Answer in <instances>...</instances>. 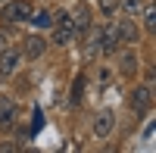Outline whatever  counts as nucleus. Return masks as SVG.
I'll use <instances>...</instances> for the list:
<instances>
[{
	"mask_svg": "<svg viewBox=\"0 0 156 153\" xmlns=\"http://www.w3.org/2000/svg\"><path fill=\"white\" fill-rule=\"evenodd\" d=\"M59 19H53V44H69L75 37V19L69 16V12H56Z\"/></svg>",
	"mask_w": 156,
	"mask_h": 153,
	"instance_id": "obj_1",
	"label": "nucleus"
},
{
	"mask_svg": "<svg viewBox=\"0 0 156 153\" xmlns=\"http://www.w3.org/2000/svg\"><path fill=\"white\" fill-rule=\"evenodd\" d=\"M0 16H3V22H22V19H28L31 16V6L25 3V0H9V3L3 6V12H0Z\"/></svg>",
	"mask_w": 156,
	"mask_h": 153,
	"instance_id": "obj_2",
	"label": "nucleus"
},
{
	"mask_svg": "<svg viewBox=\"0 0 156 153\" xmlns=\"http://www.w3.org/2000/svg\"><path fill=\"white\" fill-rule=\"evenodd\" d=\"M112 28H115V37H119L122 44H134L137 37H140V31H137V25H134L131 19H119V22L112 25Z\"/></svg>",
	"mask_w": 156,
	"mask_h": 153,
	"instance_id": "obj_3",
	"label": "nucleus"
},
{
	"mask_svg": "<svg viewBox=\"0 0 156 153\" xmlns=\"http://www.w3.org/2000/svg\"><path fill=\"white\" fill-rule=\"evenodd\" d=\"M112 128H115V116H112L109 109H103V112L94 116V134H97V137H109Z\"/></svg>",
	"mask_w": 156,
	"mask_h": 153,
	"instance_id": "obj_4",
	"label": "nucleus"
},
{
	"mask_svg": "<svg viewBox=\"0 0 156 153\" xmlns=\"http://www.w3.org/2000/svg\"><path fill=\"white\" fill-rule=\"evenodd\" d=\"M19 59H22L19 50H3L0 53V75H12L19 69Z\"/></svg>",
	"mask_w": 156,
	"mask_h": 153,
	"instance_id": "obj_5",
	"label": "nucleus"
},
{
	"mask_svg": "<svg viewBox=\"0 0 156 153\" xmlns=\"http://www.w3.org/2000/svg\"><path fill=\"white\" fill-rule=\"evenodd\" d=\"M97 41H100V50H103V53H112L115 44H119V37H115V28H112V25H106L103 31H97Z\"/></svg>",
	"mask_w": 156,
	"mask_h": 153,
	"instance_id": "obj_6",
	"label": "nucleus"
},
{
	"mask_svg": "<svg viewBox=\"0 0 156 153\" xmlns=\"http://www.w3.org/2000/svg\"><path fill=\"white\" fill-rule=\"evenodd\" d=\"M12 122H16V103L9 97H3L0 100V128H9Z\"/></svg>",
	"mask_w": 156,
	"mask_h": 153,
	"instance_id": "obj_7",
	"label": "nucleus"
},
{
	"mask_svg": "<svg viewBox=\"0 0 156 153\" xmlns=\"http://www.w3.org/2000/svg\"><path fill=\"white\" fill-rule=\"evenodd\" d=\"M44 37L41 34H28V37H25V56H28V59H37V56H41L44 53Z\"/></svg>",
	"mask_w": 156,
	"mask_h": 153,
	"instance_id": "obj_8",
	"label": "nucleus"
},
{
	"mask_svg": "<svg viewBox=\"0 0 156 153\" xmlns=\"http://www.w3.org/2000/svg\"><path fill=\"white\" fill-rule=\"evenodd\" d=\"M150 87H134V94H131V106L134 109H147L150 106Z\"/></svg>",
	"mask_w": 156,
	"mask_h": 153,
	"instance_id": "obj_9",
	"label": "nucleus"
},
{
	"mask_svg": "<svg viewBox=\"0 0 156 153\" xmlns=\"http://www.w3.org/2000/svg\"><path fill=\"white\" fill-rule=\"evenodd\" d=\"M119 69H122V75H134L137 72V56L131 53V50H125V53L119 56Z\"/></svg>",
	"mask_w": 156,
	"mask_h": 153,
	"instance_id": "obj_10",
	"label": "nucleus"
},
{
	"mask_svg": "<svg viewBox=\"0 0 156 153\" xmlns=\"http://www.w3.org/2000/svg\"><path fill=\"white\" fill-rule=\"evenodd\" d=\"M28 19H34L41 28H47V25H53V12H47V9H37L34 16H28Z\"/></svg>",
	"mask_w": 156,
	"mask_h": 153,
	"instance_id": "obj_11",
	"label": "nucleus"
},
{
	"mask_svg": "<svg viewBox=\"0 0 156 153\" xmlns=\"http://www.w3.org/2000/svg\"><path fill=\"white\" fill-rule=\"evenodd\" d=\"M119 3H122V9L128 12V16H137V9L144 6V0H119Z\"/></svg>",
	"mask_w": 156,
	"mask_h": 153,
	"instance_id": "obj_12",
	"label": "nucleus"
},
{
	"mask_svg": "<svg viewBox=\"0 0 156 153\" xmlns=\"http://www.w3.org/2000/svg\"><path fill=\"white\" fill-rule=\"evenodd\" d=\"M144 25H147V31H150V34L156 31V9H153V6L144 9Z\"/></svg>",
	"mask_w": 156,
	"mask_h": 153,
	"instance_id": "obj_13",
	"label": "nucleus"
},
{
	"mask_svg": "<svg viewBox=\"0 0 156 153\" xmlns=\"http://www.w3.org/2000/svg\"><path fill=\"white\" fill-rule=\"evenodd\" d=\"M75 16H78V19H75V28H87V25H90V12H87V9H78Z\"/></svg>",
	"mask_w": 156,
	"mask_h": 153,
	"instance_id": "obj_14",
	"label": "nucleus"
},
{
	"mask_svg": "<svg viewBox=\"0 0 156 153\" xmlns=\"http://www.w3.org/2000/svg\"><path fill=\"white\" fill-rule=\"evenodd\" d=\"M100 9H103V16H112L119 9V0H100Z\"/></svg>",
	"mask_w": 156,
	"mask_h": 153,
	"instance_id": "obj_15",
	"label": "nucleus"
}]
</instances>
